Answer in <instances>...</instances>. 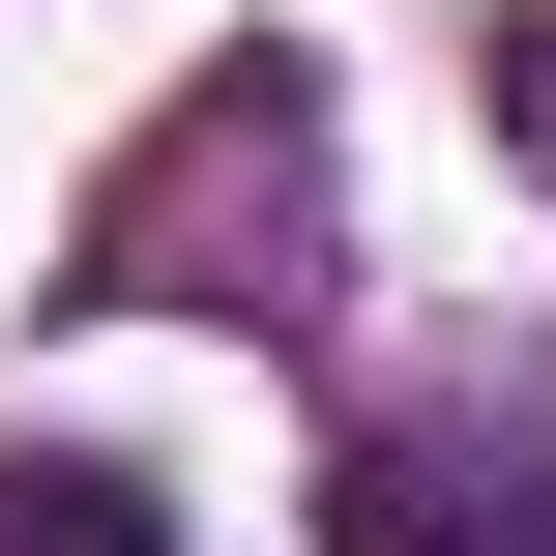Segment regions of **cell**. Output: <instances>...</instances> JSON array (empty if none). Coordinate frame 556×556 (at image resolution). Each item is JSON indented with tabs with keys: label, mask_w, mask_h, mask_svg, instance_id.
Here are the masks:
<instances>
[{
	"label": "cell",
	"mask_w": 556,
	"mask_h": 556,
	"mask_svg": "<svg viewBox=\"0 0 556 556\" xmlns=\"http://www.w3.org/2000/svg\"><path fill=\"white\" fill-rule=\"evenodd\" d=\"M88 293H205V323H293L323 293V59H205L117 176H88Z\"/></svg>",
	"instance_id": "cell-1"
},
{
	"label": "cell",
	"mask_w": 556,
	"mask_h": 556,
	"mask_svg": "<svg viewBox=\"0 0 556 556\" xmlns=\"http://www.w3.org/2000/svg\"><path fill=\"white\" fill-rule=\"evenodd\" d=\"M323 556H556V440H498V410H381V440L323 469Z\"/></svg>",
	"instance_id": "cell-2"
},
{
	"label": "cell",
	"mask_w": 556,
	"mask_h": 556,
	"mask_svg": "<svg viewBox=\"0 0 556 556\" xmlns=\"http://www.w3.org/2000/svg\"><path fill=\"white\" fill-rule=\"evenodd\" d=\"M0 556H176V528H147V469H0Z\"/></svg>",
	"instance_id": "cell-3"
},
{
	"label": "cell",
	"mask_w": 556,
	"mask_h": 556,
	"mask_svg": "<svg viewBox=\"0 0 556 556\" xmlns=\"http://www.w3.org/2000/svg\"><path fill=\"white\" fill-rule=\"evenodd\" d=\"M498 88H528V147H556V0H528V59H498Z\"/></svg>",
	"instance_id": "cell-4"
}]
</instances>
